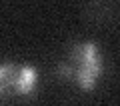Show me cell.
<instances>
[{"instance_id": "obj_2", "label": "cell", "mask_w": 120, "mask_h": 106, "mask_svg": "<svg viewBox=\"0 0 120 106\" xmlns=\"http://www.w3.org/2000/svg\"><path fill=\"white\" fill-rule=\"evenodd\" d=\"M38 90V70L32 64L0 62V102L10 98H30Z\"/></svg>"}, {"instance_id": "obj_1", "label": "cell", "mask_w": 120, "mask_h": 106, "mask_svg": "<svg viewBox=\"0 0 120 106\" xmlns=\"http://www.w3.org/2000/svg\"><path fill=\"white\" fill-rule=\"evenodd\" d=\"M56 72L60 78L74 82L82 92H92L104 72V60L98 44L94 40L74 42L66 56L58 62Z\"/></svg>"}]
</instances>
